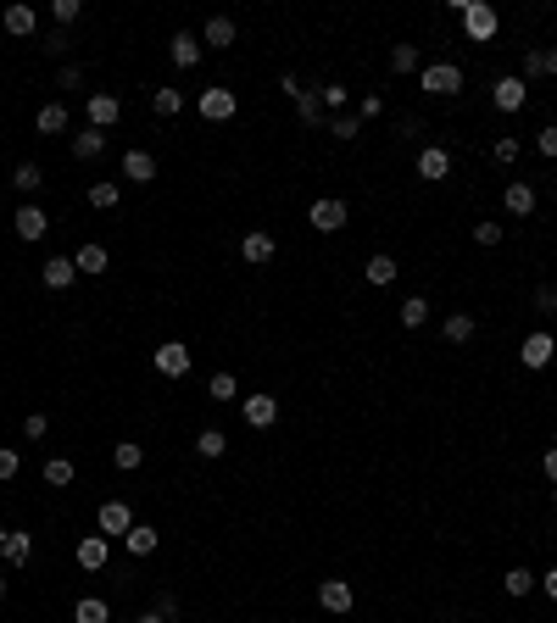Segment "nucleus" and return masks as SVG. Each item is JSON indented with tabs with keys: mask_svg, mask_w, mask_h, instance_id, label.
<instances>
[{
	"mask_svg": "<svg viewBox=\"0 0 557 623\" xmlns=\"http://www.w3.org/2000/svg\"><path fill=\"white\" fill-rule=\"evenodd\" d=\"M463 34L473 39V45L497 39V34H502V12L490 6V0H468V6H463Z\"/></svg>",
	"mask_w": 557,
	"mask_h": 623,
	"instance_id": "nucleus-1",
	"label": "nucleus"
},
{
	"mask_svg": "<svg viewBox=\"0 0 557 623\" xmlns=\"http://www.w3.org/2000/svg\"><path fill=\"white\" fill-rule=\"evenodd\" d=\"M418 90L424 95H463V67L458 61H429L418 73Z\"/></svg>",
	"mask_w": 557,
	"mask_h": 623,
	"instance_id": "nucleus-2",
	"label": "nucleus"
},
{
	"mask_svg": "<svg viewBox=\"0 0 557 623\" xmlns=\"http://www.w3.org/2000/svg\"><path fill=\"white\" fill-rule=\"evenodd\" d=\"M346 217H352V206H346L340 195H318L313 206H306V223H313L318 234H340Z\"/></svg>",
	"mask_w": 557,
	"mask_h": 623,
	"instance_id": "nucleus-3",
	"label": "nucleus"
},
{
	"mask_svg": "<svg viewBox=\"0 0 557 623\" xmlns=\"http://www.w3.org/2000/svg\"><path fill=\"white\" fill-rule=\"evenodd\" d=\"M151 362H156V373H162V379H184L195 357H190V345H184V340H162Z\"/></svg>",
	"mask_w": 557,
	"mask_h": 623,
	"instance_id": "nucleus-4",
	"label": "nucleus"
},
{
	"mask_svg": "<svg viewBox=\"0 0 557 623\" xmlns=\"http://www.w3.org/2000/svg\"><path fill=\"white\" fill-rule=\"evenodd\" d=\"M73 556H78V568H84V573H100V568L112 563V540L107 534H84L73 546Z\"/></svg>",
	"mask_w": 557,
	"mask_h": 623,
	"instance_id": "nucleus-5",
	"label": "nucleus"
},
{
	"mask_svg": "<svg viewBox=\"0 0 557 623\" xmlns=\"http://www.w3.org/2000/svg\"><path fill=\"white\" fill-rule=\"evenodd\" d=\"M552 357H557V340L546 335V328H535V335L519 345V362L529 367V373H541V367H552Z\"/></svg>",
	"mask_w": 557,
	"mask_h": 623,
	"instance_id": "nucleus-6",
	"label": "nucleus"
},
{
	"mask_svg": "<svg viewBox=\"0 0 557 623\" xmlns=\"http://www.w3.org/2000/svg\"><path fill=\"white\" fill-rule=\"evenodd\" d=\"M195 106H201V117H206V122H229L240 100H235V90L212 84V90H201V100H195Z\"/></svg>",
	"mask_w": 557,
	"mask_h": 623,
	"instance_id": "nucleus-7",
	"label": "nucleus"
},
{
	"mask_svg": "<svg viewBox=\"0 0 557 623\" xmlns=\"http://www.w3.org/2000/svg\"><path fill=\"white\" fill-rule=\"evenodd\" d=\"M12 228H17V240H45V228H51V217H45V206H17V212H12Z\"/></svg>",
	"mask_w": 557,
	"mask_h": 623,
	"instance_id": "nucleus-8",
	"label": "nucleus"
},
{
	"mask_svg": "<svg viewBox=\"0 0 557 623\" xmlns=\"http://www.w3.org/2000/svg\"><path fill=\"white\" fill-rule=\"evenodd\" d=\"M490 100H497V112H524L529 84H524L519 73H513V78H497V84H490Z\"/></svg>",
	"mask_w": 557,
	"mask_h": 623,
	"instance_id": "nucleus-9",
	"label": "nucleus"
},
{
	"mask_svg": "<svg viewBox=\"0 0 557 623\" xmlns=\"http://www.w3.org/2000/svg\"><path fill=\"white\" fill-rule=\"evenodd\" d=\"M274 256H279V245H274V234H262V228H251V234L240 240V262L245 267H267Z\"/></svg>",
	"mask_w": 557,
	"mask_h": 623,
	"instance_id": "nucleus-10",
	"label": "nucleus"
},
{
	"mask_svg": "<svg viewBox=\"0 0 557 623\" xmlns=\"http://www.w3.org/2000/svg\"><path fill=\"white\" fill-rule=\"evenodd\" d=\"M84 117H90V129H100V134H107V129H112V122L123 117V100H117V95H107V90H100V95H90V100H84Z\"/></svg>",
	"mask_w": 557,
	"mask_h": 623,
	"instance_id": "nucleus-11",
	"label": "nucleus"
},
{
	"mask_svg": "<svg viewBox=\"0 0 557 623\" xmlns=\"http://www.w3.org/2000/svg\"><path fill=\"white\" fill-rule=\"evenodd\" d=\"M168 56H173V67H184V73H190V67H195V61L206 56V45H201V34H190V28H179V34L168 39Z\"/></svg>",
	"mask_w": 557,
	"mask_h": 623,
	"instance_id": "nucleus-12",
	"label": "nucleus"
},
{
	"mask_svg": "<svg viewBox=\"0 0 557 623\" xmlns=\"http://www.w3.org/2000/svg\"><path fill=\"white\" fill-rule=\"evenodd\" d=\"M446 173H451V151H446V145H424V151H418V178L441 184Z\"/></svg>",
	"mask_w": 557,
	"mask_h": 623,
	"instance_id": "nucleus-13",
	"label": "nucleus"
},
{
	"mask_svg": "<svg viewBox=\"0 0 557 623\" xmlns=\"http://www.w3.org/2000/svg\"><path fill=\"white\" fill-rule=\"evenodd\" d=\"M73 279H78V262L73 256H51L45 267H39V284L56 289V296H61V289H73Z\"/></svg>",
	"mask_w": 557,
	"mask_h": 623,
	"instance_id": "nucleus-14",
	"label": "nucleus"
},
{
	"mask_svg": "<svg viewBox=\"0 0 557 623\" xmlns=\"http://www.w3.org/2000/svg\"><path fill=\"white\" fill-rule=\"evenodd\" d=\"M352 601H357V595H352V585H346V579H323V585H318V607H323V612L340 618V612H352Z\"/></svg>",
	"mask_w": 557,
	"mask_h": 623,
	"instance_id": "nucleus-15",
	"label": "nucleus"
},
{
	"mask_svg": "<svg viewBox=\"0 0 557 623\" xmlns=\"http://www.w3.org/2000/svg\"><path fill=\"white\" fill-rule=\"evenodd\" d=\"M240 412H245V423H251V429H274L279 423V401L274 396H245Z\"/></svg>",
	"mask_w": 557,
	"mask_h": 623,
	"instance_id": "nucleus-16",
	"label": "nucleus"
},
{
	"mask_svg": "<svg viewBox=\"0 0 557 623\" xmlns=\"http://www.w3.org/2000/svg\"><path fill=\"white\" fill-rule=\"evenodd\" d=\"M0 563H6V568H28V563H34V534L12 529V534H6V546H0Z\"/></svg>",
	"mask_w": 557,
	"mask_h": 623,
	"instance_id": "nucleus-17",
	"label": "nucleus"
},
{
	"mask_svg": "<svg viewBox=\"0 0 557 623\" xmlns=\"http://www.w3.org/2000/svg\"><path fill=\"white\" fill-rule=\"evenodd\" d=\"M123 178H129V184H151L156 178V156L151 151H123Z\"/></svg>",
	"mask_w": 557,
	"mask_h": 623,
	"instance_id": "nucleus-18",
	"label": "nucleus"
},
{
	"mask_svg": "<svg viewBox=\"0 0 557 623\" xmlns=\"http://www.w3.org/2000/svg\"><path fill=\"white\" fill-rule=\"evenodd\" d=\"M134 529V512L123 501H100V529L95 534H129Z\"/></svg>",
	"mask_w": 557,
	"mask_h": 623,
	"instance_id": "nucleus-19",
	"label": "nucleus"
},
{
	"mask_svg": "<svg viewBox=\"0 0 557 623\" xmlns=\"http://www.w3.org/2000/svg\"><path fill=\"white\" fill-rule=\"evenodd\" d=\"M201 45H212V51H229L235 45V17H206V28H201Z\"/></svg>",
	"mask_w": 557,
	"mask_h": 623,
	"instance_id": "nucleus-20",
	"label": "nucleus"
},
{
	"mask_svg": "<svg viewBox=\"0 0 557 623\" xmlns=\"http://www.w3.org/2000/svg\"><path fill=\"white\" fill-rule=\"evenodd\" d=\"M73 262H78V273H90V279H100V273H107V267H112V256H107V245H78V251H73Z\"/></svg>",
	"mask_w": 557,
	"mask_h": 623,
	"instance_id": "nucleus-21",
	"label": "nucleus"
},
{
	"mask_svg": "<svg viewBox=\"0 0 557 623\" xmlns=\"http://www.w3.org/2000/svg\"><path fill=\"white\" fill-rule=\"evenodd\" d=\"M323 90V84H318ZM318 90H301L296 95V117H301V129H323V95Z\"/></svg>",
	"mask_w": 557,
	"mask_h": 623,
	"instance_id": "nucleus-22",
	"label": "nucleus"
},
{
	"mask_svg": "<svg viewBox=\"0 0 557 623\" xmlns=\"http://www.w3.org/2000/svg\"><path fill=\"white\" fill-rule=\"evenodd\" d=\"M502 206H507L513 217H529V212H535V190H529L524 178H513L507 190H502Z\"/></svg>",
	"mask_w": 557,
	"mask_h": 623,
	"instance_id": "nucleus-23",
	"label": "nucleus"
},
{
	"mask_svg": "<svg viewBox=\"0 0 557 623\" xmlns=\"http://www.w3.org/2000/svg\"><path fill=\"white\" fill-rule=\"evenodd\" d=\"M441 335H446L451 345H468L473 335H480V323H473V312H451V318L441 323Z\"/></svg>",
	"mask_w": 557,
	"mask_h": 623,
	"instance_id": "nucleus-24",
	"label": "nucleus"
},
{
	"mask_svg": "<svg viewBox=\"0 0 557 623\" xmlns=\"http://www.w3.org/2000/svg\"><path fill=\"white\" fill-rule=\"evenodd\" d=\"M362 273H368V284H396V273H402V267H396V256H385V251H374V256H368L362 262Z\"/></svg>",
	"mask_w": 557,
	"mask_h": 623,
	"instance_id": "nucleus-25",
	"label": "nucleus"
},
{
	"mask_svg": "<svg viewBox=\"0 0 557 623\" xmlns=\"http://www.w3.org/2000/svg\"><path fill=\"white\" fill-rule=\"evenodd\" d=\"M156 540H162V534H156L151 524H134L129 534H123V551H129V556H151V551H156Z\"/></svg>",
	"mask_w": 557,
	"mask_h": 623,
	"instance_id": "nucleus-26",
	"label": "nucleus"
},
{
	"mask_svg": "<svg viewBox=\"0 0 557 623\" xmlns=\"http://www.w3.org/2000/svg\"><path fill=\"white\" fill-rule=\"evenodd\" d=\"M151 112H156V117H179V112H184V90L156 84V90H151Z\"/></svg>",
	"mask_w": 557,
	"mask_h": 623,
	"instance_id": "nucleus-27",
	"label": "nucleus"
},
{
	"mask_svg": "<svg viewBox=\"0 0 557 623\" xmlns=\"http://www.w3.org/2000/svg\"><path fill=\"white\" fill-rule=\"evenodd\" d=\"M223 451H229V434H223V429H201V434H195V456H206V462H218Z\"/></svg>",
	"mask_w": 557,
	"mask_h": 623,
	"instance_id": "nucleus-28",
	"label": "nucleus"
},
{
	"mask_svg": "<svg viewBox=\"0 0 557 623\" xmlns=\"http://www.w3.org/2000/svg\"><path fill=\"white\" fill-rule=\"evenodd\" d=\"M39 184H45V168H39V162H17L12 168V190H23V195H34Z\"/></svg>",
	"mask_w": 557,
	"mask_h": 623,
	"instance_id": "nucleus-29",
	"label": "nucleus"
},
{
	"mask_svg": "<svg viewBox=\"0 0 557 623\" xmlns=\"http://www.w3.org/2000/svg\"><path fill=\"white\" fill-rule=\"evenodd\" d=\"M390 73H424V56H418V45H390Z\"/></svg>",
	"mask_w": 557,
	"mask_h": 623,
	"instance_id": "nucleus-30",
	"label": "nucleus"
},
{
	"mask_svg": "<svg viewBox=\"0 0 557 623\" xmlns=\"http://www.w3.org/2000/svg\"><path fill=\"white\" fill-rule=\"evenodd\" d=\"M100 151H107V134H100V129H84V134H73V156H78V162H95Z\"/></svg>",
	"mask_w": 557,
	"mask_h": 623,
	"instance_id": "nucleus-31",
	"label": "nucleus"
},
{
	"mask_svg": "<svg viewBox=\"0 0 557 623\" xmlns=\"http://www.w3.org/2000/svg\"><path fill=\"white\" fill-rule=\"evenodd\" d=\"M73 623H112V607H107L100 595H84V601L73 607Z\"/></svg>",
	"mask_w": 557,
	"mask_h": 623,
	"instance_id": "nucleus-32",
	"label": "nucleus"
},
{
	"mask_svg": "<svg viewBox=\"0 0 557 623\" xmlns=\"http://www.w3.org/2000/svg\"><path fill=\"white\" fill-rule=\"evenodd\" d=\"M39 28V17H34V6H6V34H17V39H28Z\"/></svg>",
	"mask_w": 557,
	"mask_h": 623,
	"instance_id": "nucleus-33",
	"label": "nucleus"
},
{
	"mask_svg": "<svg viewBox=\"0 0 557 623\" xmlns=\"http://www.w3.org/2000/svg\"><path fill=\"white\" fill-rule=\"evenodd\" d=\"M396 318H402V328H424V323H429V301H424V296H407V301L396 306Z\"/></svg>",
	"mask_w": 557,
	"mask_h": 623,
	"instance_id": "nucleus-34",
	"label": "nucleus"
},
{
	"mask_svg": "<svg viewBox=\"0 0 557 623\" xmlns=\"http://www.w3.org/2000/svg\"><path fill=\"white\" fill-rule=\"evenodd\" d=\"M39 134H68V106H61V100H51V106H39Z\"/></svg>",
	"mask_w": 557,
	"mask_h": 623,
	"instance_id": "nucleus-35",
	"label": "nucleus"
},
{
	"mask_svg": "<svg viewBox=\"0 0 557 623\" xmlns=\"http://www.w3.org/2000/svg\"><path fill=\"white\" fill-rule=\"evenodd\" d=\"M112 462H117L123 473H134L139 462H146V446H134V440H117V446H112Z\"/></svg>",
	"mask_w": 557,
	"mask_h": 623,
	"instance_id": "nucleus-36",
	"label": "nucleus"
},
{
	"mask_svg": "<svg viewBox=\"0 0 557 623\" xmlns=\"http://www.w3.org/2000/svg\"><path fill=\"white\" fill-rule=\"evenodd\" d=\"M123 201V190H117V184L112 178H100V184H90V206H95V212H112V206Z\"/></svg>",
	"mask_w": 557,
	"mask_h": 623,
	"instance_id": "nucleus-37",
	"label": "nucleus"
},
{
	"mask_svg": "<svg viewBox=\"0 0 557 623\" xmlns=\"http://www.w3.org/2000/svg\"><path fill=\"white\" fill-rule=\"evenodd\" d=\"M78 17H84V0H51V23L56 28H73Z\"/></svg>",
	"mask_w": 557,
	"mask_h": 623,
	"instance_id": "nucleus-38",
	"label": "nucleus"
},
{
	"mask_svg": "<svg viewBox=\"0 0 557 623\" xmlns=\"http://www.w3.org/2000/svg\"><path fill=\"white\" fill-rule=\"evenodd\" d=\"M502 590H507V595H529V590H535V573H529V568H507V573H502Z\"/></svg>",
	"mask_w": 557,
	"mask_h": 623,
	"instance_id": "nucleus-39",
	"label": "nucleus"
},
{
	"mask_svg": "<svg viewBox=\"0 0 557 623\" xmlns=\"http://www.w3.org/2000/svg\"><path fill=\"white\" fill-rule=\"evenodd\" d=\"M490 156H497V168H513V162H519V156H524V145H519V139H513V134H502L497 145H490Z\"/></svg>",
	"mask_w": 557,
	"mask_h": 623,
	"instance_id": "nucleus-40",
	"label": "nucleus"
},
{
	"mask_svg": "<svg viewBox=\"0 0 557 623\" xmlns=\"http://www.w3.org/2000/svg\"><path fill=\"white\" fill-rule=\"evenodd\" d=\"M73 473H78V468L68 462V456H51V462H45V485L61 490V485H73Z\"/></svg>",
	"mask_w": 557,
	"mask_h": 623,
	"instance_id": "nucleus-41",
	"label": "nucleus"
},
{
	"mask_svg": "<svg viewBox=\"0 0 557 623\" xmlns=\"http://www.w3.org/2000/svg\"><path fill=\"white\" fill-rule=\"evenodd\" d=\"M329 134H335V139H357V134H362L357 112H340V117H329Z\"/></svg>",
	"mask_w": 557,
	"mask_h": 623,
	"instance_id": "nucleus-42",
	"label": "nucleus"
},
{
	"mask_svg": "<svg viewBox=\"0 0 557 623\" xmlns=\"http://www.w3.org/2000/svg\"><path fill=\"white\" fill-rule=\"evenodd\" d=\"M318 95H323V112H335V117L346 112V100H352V90H346V84H323Z\"/></svg>",
	"mask_w": 557,
	"mask_h": 623,
	"instance_id": "nucleus-43",
	"label": "nucleus"
},
{
	"mask_svg": "<svg viewBox=\"0 0 557 623\" xmlns=\"http://www.w3.org/2000/svg\"><path fill=\"white\" fill-rule=\"evenodd\" d=\"M206 390H212V401H235V373H212V379H206Z\"/></svg>",
	"mask_w": 557,
	"mask_h": 623,
	"instance_id": "nucleus-44",
	"label": "nucleus"
},
{
	"mask_svg": "<svg viewBox=\"0 0 557 623\" xmlns=\"http://www.w3.org/2000/svg\"><path fill=\"white\" fill-rule=\"evenodd\" d=\"M473 240H480L485 251H497V245H502V223H473Z\"/></svg>",
	"mask_w": 557,
	"mask_h": 623,
	"instance_id": "nucleus-45",
	"label": "nucleus"
},
{
	"mask_svg": "<svg viewBox=\"0 0 557 623\" xmlns=\"http://www.w3.org/2000/svg\"><path fill=\"white\" fill-rule=\"evenodd\" d=\"M23 434H28V440H45V434H51V418H45V412H28V418H23Z\"/></svg>",
	"mask_w": 557,
	"mask_h": 623,
	"instance_id": "nucleus-46",
	"label": "nucleus"
},
{
	"mask_svg": "<svg viewBox=\"0 0 557 623\" xmlns=\"http://www.w3.org/2000/svg\"><path fill=\"white\" fill-rule=\"evenodd\" d=\"M17 473H23V456L12 446H0V479H17Z\"/></svg>",
	"mask_w": 557,
	"mask_h": 623,
	"instance_id": "nucleus-47",
	"label": "nucleus"
},
{
	"mask_svg": "<svg viewBox=\"0 0 557 623\" xmlns=\"http://www.w3.org/2000/svg\"><path fill=\"white\" fill-rule=\"evenodd\" d=\"M374 117H385V100L379 95H362L357 100V122H374Z\"/></svg>",
	"mask_w": 557,
	"mask_h": 623,
	"instance_id": "nucleus-48",
	"label": "nucleus"
},
{
	"mask_svg": "<svg viewBox=\"0 0 557 623\" xmlns=\"http://www.w3.org/2000/svg\"><path fill=\"white\" fill-rule=\"evenodd\" d=\"M535 151H541L546 162H557V129H541V134H535Z\"/></svg>",
	"mask_w": 557,
	"mask_h": 623,
	"instance_id": "nucleus-49",
	"label": "nucleus"
},
{
	"mask_svg": "<svg viewBox=\"0 0 557 623\" xmlns=\"http://www.w3.org/2000/svg\"><path fill=\"white\" fill-rule=\"evenodd\" d=\"M39 51H45V56H61V51H68V28H51V34H45V45H39Z\"/></svg>",
	"mask_w": 557,
	"mask_h": 623,
	"instance_id": "nucleus-50",
	"label": "nucleus"
},
{
	"mask_svg": "<svg viewBox=\"0 0 557 623\" xmlns=\"http://www.w3.org/2000/svg\"><path fill=\"white\" fill-rule=\"evenodd\" d=\"M519 78H524V84H529V78H546V67H541V51H529V56H524V73H519Z\"/></svg>",
	"mask_w": 557,
	"mask_h": 623,
	"instance_id": "nucleus-51",
	"label": "nucleus"
},
{
	"mask_svg": "<svg viewBox=\"0 0 557 623\" xmlns=\"http://www.w3.org/2000/svg\"><path fill=\"white\" fill-rule=\"evenodd\" d=\"M535 306H541V312H557V284H541V289H535Z\"/></svg>",
	"mask_w": 557,
	"mask_h": 623,
	"instance_id": "nucleus-52",
	"label": "nucleus"
},
{
	"mask_svg": "<svg viewBox=\"0 0 557 623\" xmlns=\"http://www.w3.org/2000/svg\"><path fill=\"white\" fill-rule=\"evenodd\" d=\"M56 84H61V90H78V84H84V73H78V67H73V61H68V67H61V73H56Z\"/></svg>",
	"mask_w": 557,
	"mask_h": 623,
	"instance_id": "nucleus-53",
	"label": "nucleus"
},
{
	"mask_svg": "<svg viewBox=\"0 0 557 623\" xmlns=\"http://www.w3.org/2000/svg\"><path fill=\"white\" fill-rule=\"evenodd\" d=\"M156 618L173 623V618H179V595H156Z\"/></svg>",
	"mask_w": 557,
	"mask_h": 623,
	"instance_id": "nucleus-54",
	"label": "nucleus"
},
{
	"mask_svg": "<svg viewBox=\"0 0 557 623\" xmlns=\"http://www.w3.org/2000/svg\"><path fill=\"white\" fill-rule=\"evenodd\" d=\"M541 473H546V479L557 485V446H546V456H541Z\"/></svg>",
	"mask_w": 557,
	"mask_h": 623,
	"instance_id": "nucleus-55",
	"label": "nucleus"
},
{
	"mask_svg": "<svg viewBox=\"0 0 557 623\" xmlns=\"http://www.w3.org/2000/svg\"><path fill=\"white\" fill-rule=\"evenodd\" d=\"M535 585H546V601H557V563L546 568V579H535Z\"/></svg>",
	"mask_w": 557,
	"mask_h": 623,
	"instance_id": "nucleus-56",
	"label": "nucleus"
},
{
	"mask_svg": "<svg viewBox=\"0 0 557 623\" xmlns=\"http://www.w3.org/2000/svg\"><path fill=\"white\" fill-rule=\"evenodd\" d=\"M541 67H546V78H557V51H541Z\"/></svg>",
	"mask_w": 557,
	"mask_h": 623,
	"instance_id": "nucleus-57",
	"label": "nucleus"
},
{
	"mask_svg": "<svg viewBox=\"0 0 557 623\" xmlns=\"http://www.w3.org/2000/svg\"><path fill=\"white\" fill-rule=\"evenodd\" d=\"M134 623H168V618H156V612H139V618H134Z\"/></svg>",
	"mask_w": 557,
	"mask_h": 623,
	"instance_id": "nucleus-58",
	"label": "nucleus"
},
{
	"mask_svg": "<svg viewBox=\"0 0 557 623\" xmlns=\"http://www.w3.org/2000/svg\"><path fill=\"white\" fill-rule=\"evenodd\" d=\"M0 595H6V563H0Z\"/></svg>",
	"mask_w": 557,
	"mask_h": 623,
	"instance_id": "nucleus-59",
	"label": "nucleus"
},
{
	"mask_svg": "<svg viewBox=\"0 0 557 623\" xmlns=\"http://www.w3.org/2000/svg\"><path fill=\"white\" fill-rule=\"evenodd\" d=\"M6 534H12V529H6V524H0V546H6Z\"/></svg>",
	"mask_w": 557,
	"mask_h": 623,
	"instance_id": "nucleus-60",
	"label": "nucleus"
},
{
	"mask_svg": "<svg viewBox=\"0 0 557 623\" xmlns=\"http://www.w3.org/2000/svg\"><path fill=\"white\" fill-rule=\"evenodd\" d=\"M552 507H557V490H552Z\"/></svg>",
	"mask_w": 557,
	"mask_h": 623,
	"instance_id": "nucleus-61",
	"label": "nucleus"
}]
</instances>
